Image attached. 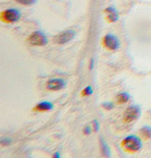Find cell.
<instances>
[{"label":"cell","instance_id":"obj_1","mask_svg":"<svg viewBox=\"0 0 151 158\" xmlns=\"http://www.w3.org/2000/svg\"><path fill=\"white\" fill-rule=\"evenodd\" d=\"M121 147L124 150L130 153H135L142 148V141L140 137L136 135H129L127 136L121 143Z\"/></svg>","mask_w":151,"mask_h":158},{"label":"cell","instance_id":"obj_2","mask_svg":"<svg viewBox=\"0 0 151 158\" xmlns=\"http://www.w3.org/2000/svg\"><path fill=\"white\" fill-rule=\"evenodd\" d=\"M21 18V12L16 9H8L1 12L0 19L4 23H15Z\"/></svg>","mask_w":151,"mask_h":158},{"label":"cell","instance_id":"obj_3","mask_svg":"<svg viewBox=\"0 0 151 158\" xmlns=\"http://www.w3.org/2000/svg\"><path fill=\"white\" fill-rule=\"evenodd\" d=\"M30 44L35 47H44L47 45L48 39L46 36V34L42 31H34L30 37H29Z\"/></svg>","mask_w":151,"mask_h":158},{"label":"cell","instance_id":"obj_4","mask_svg":"<svg viewBox=\"0 0 151 158\" xmlns=\"http://www.w3.org/2000/svg\"><path fill=\"white\" fill-rule=\"evenodd\" d=\"M141 116V109L138 105H131L129 106L124 114V121L127 123L133 122L137 120Z\"/></svg>","mask_w":151,"mask_h":158},{"label":"cell","instance_id":"obj_5","mask_svg":"<svg viewBox=\"0 0 151 158\" xmlns=\"http://www.w3.org/2000/svg\"><path fill=\"white\" fill-rule=\"evenodd\" d=\"M102 44L104 48L109 50H117L120 48V42L118 38L112 33H108L104 36Z\"/></svg>","mask_w":151,"mask_h":158},{"label":"cell","instance_id":"obj_6","mask_svg":"<svg viewBox=\"0 0 151 158\" xmlns=\"http://www.w3.org/2000/svg\"><path fill=\"white\" fill-rule=\"evenodd\" d=\"M75 35H76V32L74 31L68 30V31H65L58 34L57 36H55L54 42L56 43V44H60V45L66 44V43L72 41L75 38Z\"/></svg>","mask_w":151,"mask_h":158},{"label":"cell","instance_id":"obj_7","mask_svg":"<svg viewBox=\"0 0 151 158\" xmlns=\"http://www.w3.org/2000/svg\"><path fill=\"white\" fill-rule=\"evenodd\" d=\"M66 82L62 79H50L46 82V88L50 91H59L65 87Z\"/></svg>","mask_w":151,"mask_h":158},{"label":"cell","instance_id":"obj_8","mask_svg":"<svg viewBox=\"0 0 151 158\" xmlns=\"http://www.w3.org/2000/svg\"><path fill=\"white\" fill-rule=\"evenodd\" d=\"M104 12L106 14V20L109 23H114L118 21L119 14H118L117 10L114 7H108L107 9H105Z\"/></svg>","mask_w":151,"mask_h":158},{"label":"cell","instance_id":"obj_9","mask_svg":"<svg viewBox=\"0 0 151 158\" xmlns=\"http://www.w3.org/2000/svg\"><path fill=\"white\" fill-rule=\"evenodd\" d=\"M53 104L49 102H42L38 103L34 108L33 111H38V112H46V111H50L53 109Z\"/></svg>","mask_w":151,"mask_h":158},{"label":"cell","instance_id":"obj_10","mask_svg":"<svg viewBox=\"0 0 151 158\" xmlns=\"http://www.w3.org/2000/svg\"><path fill=\"white\" fill-rule=\"evenodd\" d=\"M139 135L144 140H149L151 139V127L150 126H144L140 129Z\"/></svg>","mask_w":151,"mask_h":158},{"label":"cell","instance_id":"obj_11","mask_svg":"<svg viewBox=\"0 0 151 158\" xmlns=\"http://www.w3.org/2000/svg\"><path fill=\"white\" fill-rule=\"evenodd\" d=\"M129 98H130V96L129 93L123 92V93H120L116 96V102L119 104H124V103H127L129 102Z\"/></svg>","mask_w":151,"mask_h":158},{"label":"cell","instance_id":"obj_12","mask_svg":"<svg viewBox=\"0 0 151 158\" xmlns=\"http://www.w3.org/2000/svg\"><path fill=\"white\" fill-rule=\"evenodd\" d=\"M100 147H101V152L104 156L109 157L111 156V152H109V149L108 147V145L106 144V142L103 140L102 137H100Z\"/></svg>","mask_w":151,"mask_h":158},{"label":"cell","instance_id":"obj_13","mask_svg":"<svg viewBox=\"0 0 151 158\" xmlns=\"http://www.w3.org/2000/svg\"><path fill=\"white\" fill-rule=\"evenodd\" d=\"M93 93V91L92 86H87V87H85L83 89V91L81 92V95L83 97H88V96H91Z\"/></svg>","mask_w":151,"mask_h":158},{"label":"cell","instance_id":"obj_14","mask_svg":"<svg viewBox=\"0 0 151 158\" xmlns=\"http://www.w3.org/2000/svg\"><path fill=\"white\" fill-rule=\"evenodd\" d=\"M15 1L19 4L25 5V6H30L36 2V0H15Z\"/></svg>","mask_w":151,"mask_h":158},{"label":"cell","instance_id":"obj_15","mask_svg":"<svg viewBox=\"0 0 151 158\" xmlns=\"http://www.w3.org/2000/svg\"><path fill=\"white\" fill-rule=\"evenodd\" d=\"M102 107H103L104 109L109 111V110H112V109L114 107V105H113V102H103V103H102Z\"/></svg>","mask_w":151,"mask_h":158},{"label":"cell","instance_id":"obj_16","mask_svg":"<svg viewBox=\"0 0 151 158\" xmlns=\"http://www.w3.org/2000/svg\"><path fill=\"white\" fill-rule=\"evenodd\" d=\"M93 132H97L98 129H99V123L97 120H93Z\"/></svg>","mask_w":151,"mask_h":158},{"label":"cell","instance_id":"obj_17","mask_svg":"<svg viewBox=\"0 0 151 158\" xmlns=\"http://www.w3.org/2000/svg\"><path fill=\"white\" fill-rule=\"evenodd\" d=\"M91 132H92V130H91V127H90V126H86V127H84V129H83V133H84L86 135H90V134H91Z\"/></svg>","mask_w":151,"mask_h":158},{"label":"cell","instance_id":"obj_18","mask_svg":"<svg viewBox=\"0 0 151 158\" xmlns=\"http://www.w3.org/2000/svg\"><path fill=\"white\" fill-rule=\"evenodd\" d=\"M93 64H94V60H93V58L91 60V63H90V69L92 70L93 68Z\"/></svg>","mask_w":151,"mask_h":158},{"label":"cell","instance_id":"obj_19","mask_svg":"<svg viewBox=\"0 0 151 158\" xmlns=\"http://www.w3.org/2000/svg\"><path fill=\"white\" fill-rule=\"evenodd\" d=\"M53 157H54V158H60V157H61L60 152H55V153L53 154Z\"/></svg>","mask_w":151,"mask_h":158}]
</instances>
